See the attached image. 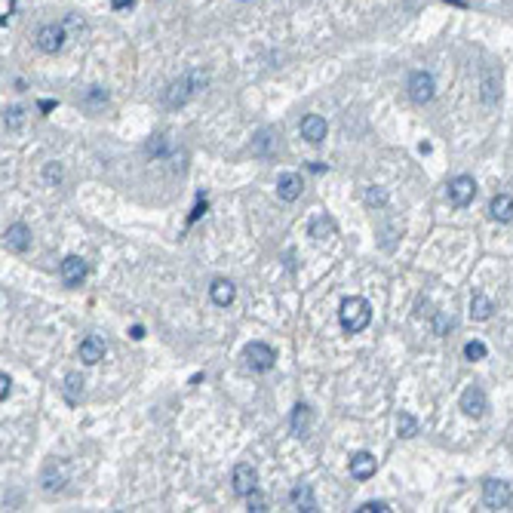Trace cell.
Listing matches in <instances>:
<instances>
[{
	"label": "cell",
	"instance_id": "cell-1",
	"mask_svg": "<svg viewBox=\"0 0 513 513\" xmlns=\"http://www.w3.org/2000/svg\"><path fill=\"white\" fill-rule=\"evenodd\" d=\"M206 87H209V74H206L203 68L184 71L179 80L169 83V89H166V105H169V108H182V105H188L191 98L200 96Z\"/></svg>",
	"mask_w": 513,
	"mask_h": 513
},
{
	"label": "cell",
	"instance_id": "cell-2",
	"mask_svg": "<svg viewBox=\"0 0 513 513\" xmlns=\"http://www.w3.org/2000/svg\"><path fill=\"white\" fill-rule=\"evenodd\" d=\"M338 320H341V329L357 335L372 323V308H369V302L360 295L345 298V302H341V311H338Z\"/></svg>",
	"mask_w": 513,
	"mask_h": 513
},
{
	"label": "cell",
	"instance_id": "cell-3",
	"mask_svg": "<svg viewBox=\"0 0 513 513\" xmlns=\"http://www.w3.org/2000/svg\"><path fill=\"white\" fill-rule=\"evenodd\" d=\"M513 501V486L504 480H486L482 482V504L489 510H504Z\"/></svg>",
	"mask_w": 513,
	"mask_h": 513
},
{
	"label": "cell",
	"instance_id": "cell-4",
	"mask_svg": "<svg viewBox=\"0 0 513 513\" xmlns=\"http://www.w3.org/2000/svg\"><path fill=\"white\" fill-rule=\"evenodd\" d=\"M409 96H412V102H418V105H427L433 96H437V80H433V74L431 71H412L409 74Z\"/></svg>",
	"mask_w": 513,
	"mask_h": 513
},
{
	"label": "cell",
	"instance_id": "cell-5",
	"mask_svg": "<svg viewBox=\"0 0 513 513\" xmlns=\"http://www.w3.org/2000/svg\"><path fill=\"white\" fill-rule=\"evenodd\" d=\"M243 357H246V366L252 369V372H270V369H274V363H277L274 347L261 345V341H252V345H246Z\"/></svg>",
	"mask_w": 513,
	"mask_h": 513
},
{
	"label": "cell",
	"instance_id": "cell-6",
	"mask_svg": "<svg viewBox=\"0 0 513 513\" xmlns=\"http://www.w3.org/2000/svg\"><path fill=\"white\" fill-rule=\"evenodd\" d=\"M65 40H68V28L65 25H44L37 31V46L44 49V53H49V55L62 53Z\"/></svg>",
	"mask_w": 513,
	"mask_h": 513
},
{
	"label": "cell",
	"instance_id": "cell-7",
	"mask_svg": "<svg viewBox=\"0 0 513 513\" xmlns=\"http://www.w3.org/2000/svg\"><path fill=\"white\" fill-rule=\"evenodd\" d=\"M476 197V182L470 179V175H455L452 182H449V200L455 206H470Z\"/></svg>",
	"mask_w": 513,
	"mask_h": 513
},
{
	"label": "cell",
	"instance_id": "cell-8",
	"mask_svg": "<svg viewBox=\"0 0 513 513\" xmlns=\"http://www.w3.org/2000/svg\"><path fill=\"white\" fill-rule=\"evenodd\" d=\"M489 409L486 403V394H482V388H476V384H470V388L461 394V412H464L467 418H482Z\"/></svg>",
	"mask_w": 513,
	"mask_h": 513
},
{
	"label": "cell",
	"instance_id": "cell-9",
	"mask_svg": "<svg viewBox=\"0 0 513 513\" xmlns=\"http://www.w3.org/2000/svg\"><path fill=\"white\" fill-rule=\"evenodd\" d=\"M40 482H44V492H62L68 482V467L62 464V461H49V464L44 467V476H40Z\"/></svg>",
	"mask_w": 513,
	"mask_h": 513
},
{
	"label": "cell",
	"instance_id": "cell-10",
	"mask_svg": "<svg viewBox=\"0 0 513 513\" xmlns=\"http://www.w3.org/2000/svg\"><path fill=\"white\" fill-rule=\"evenodd\" d=\"M3 246L10 249V252H25V249L31 246V231H28V225L16 222V225L6 227V231H3Z\"/></svg>",
	"mask_w": 513,
	"mask_h": 513
},
{
	"label": "cell",
	"instance_id": "cell-11",
	"mask_svg": "<svg viewBox=\"0 0 513 513\" xmlns=\"http://www.w3.org/2000/svg\"><path fill=\"white\" fill-rule=\"evenodd\" d=\"M259 489V473H255V467L252 464H237L234 467V492H237V495H249V492H255Z\"/></svg>",
	"mask_w": 513,
	"mask_h": 513
},
{
	"label": "cell",
	"instance_id": "cell-12",
	"mask_svg": "<svg viewBox=\"0 0 513 513\" xmlns=\"http://www.w3.org/2000/svg\"><path fill=\"white\" fill-rule=\"evenodd\" d=\"M83 280H87V261H83L80 255H68V259L62 261V283H65V286H80Z\"/></svg>",
	"mask_w": 513,
	"mask_h": 513
},
{
	"label": "cell",
	"instance_id": "cell-13",
	"mask_svg": "<svg viewBox=\"0 0 513 513\" xmlns=\"http://www.w3.org/2000/svg\"><path fill=\"white\" fill-rule=\"evenodd\" d=\"M302 191H304V179L298 173H283L280 182H277V194H280V200H286V203L298 200Z\"/></svg>",
	"mask_w": 513,
	"mask_h": 513
},
{
	"label": "cell",
	"instance_id": "cell-14",
	"mask_svg": "<svg viewBox=\"0 0 513 513\" xmlns=\"http://www.w3.org/2000/svg\"><path fill=\"white\" fill-rule=\"evenodd\" d=\"M80 360L87 363V366H96V363L105 360V341L98 338V335H87V338L80 341Z\"/></svg>",
	"mask_w": 513,
	"mask_h": 513
},
{
	"label": "cell",
	"instance_id": "cell-15",
	"mask_svg": "<svg viewBox=\"0 0 513 513\" xmlns=\"http://www.w3.org/2000/svg\"><path fill=\"white\" fill-rule=\"evenodd\" d=\"M375 470H379V461H375L372 452H357L351 458V476L354 480H369V476H375Z\"/></svg>",
	"mask_w": 513,
	"mask_h": 513
},
{
	"label": "cell",
	"instance_id": "cell-16",
	"mask_svg": "<svg viewBox=\"0 0 513 513\" xmlns=\"http://www.w3.org/2000/svg\"><path fill=\"white\" fill-rule=\"evenodd\" d=\"M277 148H280V132L277 130H261L252 139V154H259V157H274Z\"/></svg>",
	"mask_w": 513,
	"mask_h": 513
},
{
	"label": "cell",
	"instance_id": "cell-17",
	"mask_svg": "<svg viewBox=\"0 0 513 513\" xmlns=\"http://www.w3.org/2000/svg\"><path fill=\"white\" fill-rule=\"evenodd\" d=\"M209 298L218 304V308H227V304L237 298V286H234L231 280H225V277H218V280H212V286H209Z\"/></svg>",
	"mask_w": 513,
	"mask_h": 513
},
{
	"label": "cell",
	"instance_id": "cell-18",
	"mask_svg": "<svg viewBox=\"0 0 513 513\" xmlns=\"http://www.w3.org/2000/svg\"><path fill=\"white\" fill-rule=\"evenodd\" d=\"M302 139H308L311 145H320L326 139V120L320 114H308L302 120Z\"/></svg>",
	"mask_w": 513,
	"mask_h": 513
},
{
	"label": "cell",
	"instance_id": "cell-19",
	"mask_svg": "<svg viewBox=\"0 0 513 513\" xmlns=\"http://www.w3.org/2000/svg\"><path fill=\"white\" fill-rule=\"evenodd\" d=\"M308 234H311L313 240H317V243H323V240H332V237H335V222H332L329 216H326V212H320V216L311 218Z\"/></svg>",
	"mask_w": 513,
	"mask_h": 513
},
{
	"label": "cell",
	"instance_id": "cell-20",
	"mask_svg": "<svg viewBox=\"0 0 513 513\" xmlns=\"http://www.w3.org/2000/svg\"><path fill=\"white\" fill-rule=\"evenodd\" d=\"M289 504H292L295 510H308V513L317 510V498H313V489L304 486V482H302V486H295V489L289 492Z\"/></svg>",
	"mask_w": 513,
	"mask_h": 513
},
{
	"label": "cell",
	"instance_id": "cell-21",
	"mask_svg": "<svg viewBox=\"0 0 513 513\" xmlns=\"http://www.w3.org/2000/svg\"><path fill=\"white\" fill-rule=\"evenodd\" d=\"M311 421H313V412H311V406L298 403L295 409H292V433H295V437H308Z\"/></svg>",
	"mask_w": 513,
	"mask_h": 513
},
{
	"label": "cell",
	"instance_id": "cell-22",
	"mask_svg": "<svg viewBox=\"0 0 513 513\" xmlns=\"http://www.w3.org/2000/svg\"><path fill=\"white\" fill-rule=\"evenodd\" d=\"M489 216L495 222H513V200L507 194H495L489 203Z\"/></svg>",
	"mask_w": 513,
	"mask_h": 513
},
{
	"label": "cell",
	"instance_id": "cell-23",
	"mask_svg": "<svg viewBox=\"0 0 513 513\" xmlns=\"http://www.w3.org/2000/svg\"><path fill=\"white\" fill-rule=\"evenodd\" d=\"M492 311H495V304H492V298L489 295H482V292H476L473 298H470V317L473 320H489L492 317Z\"/></svg>",
	"mask_w": 513,
	"mask_h": 513
},
{
	"label": "cell",
	"instance_id": "cell-24",
	"mask_svg": "<svg viewBox=\"0 0 513 513\" xmlns=\"http://www.w3.org/2000/svg\"><path fill=\"white\" fill-rule=\"evenodd\" d=\"M80 105H83L87 111H98V108H105V105H108V89H102V87H89L87 92H83Z\"/></svg>",
	"mask_w": 513,
	"mask_h": 513
},
{
	"label": "cell",
	"instance_id": "cell-25",
	"mask_svg": "<svg viewBox=\"0 0 513 513\" xmlns=\"http://www.w3.org/2000/svg\"><path fill=\"white\" fill-rule=\"evenodd\" d=\"M62 390H65V400L68 403H77L83 397V379L77 372H68L65 375V388H62Z\"/></svg>",
	"mask_w": 513,
	"mask_h": 513
},
{
	"label": "cell",
	"instance_id": "cell-26",
	"mask_svg": "<svg viewBox=\"0 0 513 513\" xmlns=\"http://www.w3.org/2000/svg\"><path fill=\"white\" fill-rule=\"evenodd\" d=\"M397 431H400V437H415L418 433V421H415V415H409V412H400V418H397Z\"/></svg>",
	"mask_w": 513,
	"mask_h": 513
},
{
	"label": "cell",
	"instance_id": "cell-27",
	"mask_svg": "<svg viewBox=\"0 0 513 513\" xmlns=\"http://www.w3.org/2000/svg\"><path fill=\"white\" fill-rule=\"evenodd\" d=\"M22 123H25V111L19 108V105H12V108L3 111V126H6V130H19Z\"/></svg>",
	"mask_w": 513,
	"mask_h": 513
},
{
	"label": "cell",
	"instance_id": "cell-28",
	"mask_svg": "<svg viewBox=\"0 0 513 513\" xmlns=\"http://www.w3.org/2000/svg\"><path fill=\"white\" fill-rule=\"evenodd\" d=\"M486 345H482V341H467V345H464V357L470 360V363H476V360H486Z\"/></svg>",
	"mask_w": 513,
	"mask_h": 513
},
{
	"label": "cell",
	"instance_id": "cell-29",
	"mask_svg": "<svg viewBox=\"0 0 513 513\" xmlns=\"http://www.w3.org/2000/svg\"><path fill=\"white\" fill-rule=\"evenodd\" d=\"M366 203L369 206H384V203H388V191L379 188V184H372V188L366 191Z\"/></svg>",
	"mask_w": 513,
	"mask_h": 513
},
{
	"label": "cell",
	"instance_id": "cell-30",
	"mask_svg": "<svg viewBox=\"0 0 513 513\" xmlns=\"http://www.w3.org/2000/svg\"><path fill=\"white\" fill-rule=\"evenodd\" d=\"M246 504H249V510H255V513L268 510V501H265V495H261L259 489H255V492H249V495H246Z\"/></svg>",
	"mask_w": 513,
	"mask_h": 513
},
{
	"label": "cell",
	"instance_id": "cell-31",
	"mask_svg": "<svg viewBox=\"0 0 513 513\" xmlns=\"http://www.w3.org/2000/svg\"><path fill=\"white\" fill-rule=\"evenodd\" d=\"M452 326H455V320L446 317V313H437V320H433V332H437V335H446Z\"/></svg>",
	"mask_w": 513,
	"mask_h": 513
},
{
	"label": "cell",
	"instance_id": "cell-32",
	"mask_svg": "<svg viewBox=\"0 0 513 513\" xmlns=\"http://www.w3.org/2000/svg\"><path fill=\"white\" fill-rule=\"evenodd\" d=\"M360 510H366V513H388V501H366Z\"/></svg>",
	"mask_w": 513,
	"mask_h": 513
},
{
	"label": "cell",
	"instance_id": "cell-33",
	"mask_svg": "<svg viewBox=\"0 0 513 513\" xmlns=\"http://www.w3.org/2000/svg\"><path fill=\"white\" fill-rule=\"evenodd\" d=\"M10 390H12V379L10 375H0V400H6V397H10Z\"/></svg>",
	"mask_w": 513,
	"mask_h": 513
},
{
	"label": "cell",
	"instance_id": "cell-34",
	"mask_svg": "<svg viewBox=\"0 0 513 513\" xmlns=\"http://www.w3.org/2000/svg\"><path fill=\"white\" fill-rule=\"evenodd\" d=\"M163 148H166V139H163V135H157L154 141H148V154H163Z\"/></svg>",
	"mask_w": 513,
	"mask_h": 513
},
{
	"label": "cell",
	"instance_id": "cell-35",
	"mask_svg": "<svg viewBox=\"0 0 513 513\" xmlns=\"http://www.w3.org/2000/svg\"><path fill=\"white\" fill-rule=\"evenodd\" d=\"M65 28H68V31H83V19L80 16H68L65 19Z\"/></svg>",
	"mask_w": 513,
	"mask_h": 513
},
{
	"label": "cell",
	"instance_id": "cell-36",
	"mask_svg": "<svg viewBox=\"0 0 513 513\" xmlns=\"http://www.w3.org/2000/svg\"><path fill=\"white\" fill-rule=\"evenodd\" d=\"M46 179H49V182H62V169L49 163V166H46Z\"/></svg>",
	"mask_w": 513,
	"mask_h": 513
},
{
	"label": "cell",
	"instance_id": "cell-37",
	"mask_svg": "<svg viewBox=\"0 0 513 513\" xmlns=\"http://www.w3.org/2000/svg\"><path fill=\"white\" fill-rule=\"evenodd\" d=\"M132 338L141 341V338H145V329H141V326H132Z\"/></svg>",
	"mask_w": 513,
	"mask_h": 513
},
{
	"label": "cell",
	"instance_id": "cell-38",
	"mask_svg": "<svg viewBox=\"0 0 513 513\" xmlns=\"http://www.w3.org/2000/svg\"><path fill=\"white\" fill-rule=\"evenodd\" d=\"M55 108V102H49V98H44V102H40V111H53Z\"/></svg>",
	"mask_w": 513,
	"mask_h": 513
},
{
	"label": "cell",
	"instance_id": "cell-39",
	"mask_svg": "<svg viewBox=\"0 0 513 513\" xmlns=\"http://www.w3.org/2000/svg\"><path fill=\"white\" fill-rule=\"evenodd\" d=\"M135 3V0H114V6H117V10H120V6H132Z\"/></svg>",
	"mask_w": 513,
	"mask_h": 513
}]
</instances>
